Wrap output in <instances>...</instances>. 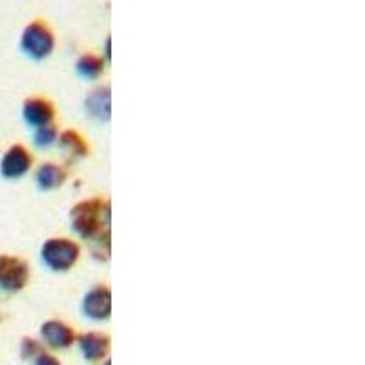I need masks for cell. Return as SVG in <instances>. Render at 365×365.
Listing matches in <instances>:
<instances>
[{"label":"cell","instance_id":"6da1fadb","mask_svg":"<svg viewBox=\"0 0 365 365\" xmlns=\"http://www.w3.org/2000/svg\"><path fill=\"white\" fill-rule=\"evenodd\" d=\"M79 249L68 240H51L48 241L42 249V257L44 262L51 267V269L64 270L68 267L73 265L77 259Z\"/></svg>","mask_w":365,"mask_h":365},{"label":"cell","instance_id":"7a4b0ae2","mask_svg":"<svg viewBox=\"0 0 365 365\" xmlns=\"http://www.w3.org/2000/svg\"><path fill=\"white\" fill-rule=\"evenodd\" d=\"M22 48L34 57H44L53 48V37L42 24H31L22 37Z\"/></svg>","mask_w":365,"mask_h":365},{"label":"cell","instance_id":"3957f363","mask_svg":"<svg viewBox=\"0 0 365 365\" xmlns=\"http://www.w3.org/2000/svg\"><path fill=\"white\" fill-rule=\"evenodd\" d=\"M101 203L99 201H90L75 208V230L84 237H91L101 228Z\"/></svg>","mask_w":365,"mask_h":365},{"label":"cell","instance_id":"277c9868","mask_svg":"<svg viewBox=\"0 0 365 365\" xmlns=\"http://www.w3.org/2000/svg\"><path fill=\"white\" fill-rule=\"evenodd\" d=\"M28 279V269L21 259L2 256L0 257V287L8 291H17Z\"/></svg>","mask_w":365,"mask_h":365},{"label":"cell","instance_id":"5b68a950","mask_svg":"<svg viewBox=\"0 0 365 365\" xmlns=\"http://www.w3.org/2000/svg\"><path fill=\"white\" fill-rule=\"evenodd\" d=\"M29 165H31V158L28 152L22 146H13L2 161V174L6 178H19L28 170Z\"/></svg>","mask_w":365,"mask_h":365},{"label":"cell","instance_id":"8992f818","mask_svg":"<svg viewBox=\"0 0 365 365\" xmlns=\"http://www.w3.org/2000/svg\"><path fill=\"white\" fill-rule=\"evenodd\" d=\"M110 292L106 289H96L86 296L84 302V311L91 316V318H104L110 312Z\"/></svg>","mask_w":365,"mask_h":365},{"label":"cell","instance_id":"52a82bcc","mask_svg":"<svg viewBox=\"0 0 365 365\" xmlns=\"http://www.w3.org/2000/svg\"><path fill=\"white\" fill-rule=\"evenodd\" d=\"M42 336L46 341L55 347H68L73 341V332L68 325L61 324V322H48L42 327Z\"/></svg>","mask_w":365,"mask_h":365},{"label":"cell","instance_id":"ba28073f","mask_svg":"<svg viewBox=\"0 0 365 365\" xmlns=\"http://www.w3.org/2000/svg\"><path fill=\"white\" fill-rule=\"evenodd\" d=\"M24 115L26 119H28V123H31V125L46 126L51 120V117H53V110H51L50 104L44 103V101L34 99L26 103Z\"/></svg>","mask_w":365,"mask_h":365},{"label":"cell","instance_id":"9c48e42d","mask_svg":"<svg viewBox=\"0 0 365 365\" xmlns=\"http://www.w3.org/2000/svg\"><path fill=\"white\" fill-rule=\"evenodd\" d=\"M81 347H83L84 354L90 360H97V358H103L106 353V347H108V340L99 334H84L81 338Z\"/></svg>","mask_w":365,"mask_h":365},{"label":"cell","instance_id":"30bf717a","mask_svg":"<svg viewBox=\"0 0 365 365\" xmlns=\"http://www.w3.org/2000/svg\"><path fill=\"white\" fill-rule=\"evenodd\" d=\"M37 179L41 182V187L44 188L57 187V185H61L64 181V172L55 165H46L38 170Z\"/></svg>","mask_w":365,"mask_h":365},{"label":"cell","instance_id":"8fae6325","mask_svg":"<svg viewBox=\"0 0 365 365\" xmlns=\"http://www.w3.org/2000/svg\"><path fill=\"white\" fill-rule=\"evenodd\" d=\"M101 68H103V63L97 57H93V55H86V57L81 58L79 71L86 75V77H96L101 71Z\"/></svg>","mask_w":365,"mask_h":365},{"label":"cell","instance_id":"7c38bea8","mask_svg":"<svg viewBox=\"0 0 365 365\" xmlns=\"http://www.w3.org/2000/svg\"><path fill=\"white\" fill-rule=\"evenodd\" d=\"M63 143H64V145H70V148L73 150L75 154H77V152H84V145L81 143V139L75 135V133H71V132L64 133Z\"/></svg>","mask_w":365,"mask_h":365},{"label":"cell","instance_id":"4fadbf2b","mask_svg":"<svg viewBox=\"0 0 365 365\" xmlns=\"http://www.w3.org/2000/svg\"><path fill=\"white\" fill-rule=\"evenodd\" d=\"M53 137H55V130L51 128L50 125L41 126V132L37 133V143L38 145H48V143L53 141Z\"/></svg>","mask_w":365,"mask_h":365},{"label":"cell","instance_id":"5bb4252c","mask_svg":"<svg viewBox=\"0 0 365 365\" xmlns=\"http://www.w3.org/2000/svg\"><path fill=\"white\" fill-rule=\"evenodd\" d=\"M37 365H61V364L51 356H41V360L37 361Z\"/></svg>","mask_w":365,"mask_h":365}]
</instances>
